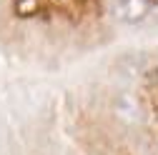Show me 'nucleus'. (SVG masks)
I'll list each match as a JSON object with an SVG mask.
<instances>
[{
	"instance_id": "1",
	"label": "nucleus",
	"mask_w": 158,
	"mask_h": 155,
	"mask_svg": "<svg viewBox=\"0 0 158 155\" xmlns=\"http://www.w3.org/2000/svg\"><path fill=\"white\" fill-rule=\"evenodd\" d=\"M40 8L43 10L55 8L75 15V13H85L88 8H95V0H30V10H40Z\"/></svg>"
}]
</instances>
